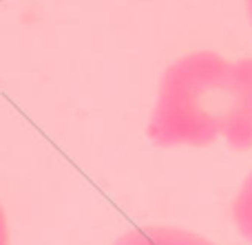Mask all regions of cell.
Listing matches in <instances>:
<instances>
[{"label":"cell","instance_id":"cell-1","mask_svg":"<svg viewBox=\"0 0 252 245\" xmlns=\"http://www.w3.org/2000/svg\"><path fill=\"white\" fill-rule=\"evenodd\" d=\"M146 137L159 148H204L223 139L252 148V57L192 51L164 69Z\"/></svg>","mask_w":252,"mask_h":245},{"label":"cell","instance_id":"cell-2","mask_svg":"<svg viewBox=\"0 0 252 245\" xmlns=\"http://www.w3.org/2000/svg\"><path fill=\"white\" fill-rule=\"evenodd\" d=\"M113 245H217L197 232L173 225H144L124 232Z\"/></svg>","mask_w":252,"mask_h":245},{"label":"cell","instance_id":"cell-3","mask_svg":"<svg viewBox=\"0 0 252 245\" xmlns=\"http://www.w3.org/2000/svg\"><path fill=\"white\" fill-rule=\"evenodd\" d=\"M232 223H235L237 232L248 243H252V170L241 181L239 190L235 194V201H232Z\"/></svg>","mask_w":252,"mask_h":245},{"label":"cell","instance_id":"cell-4","mask_svg":"<svg viewBox=\"0 0 252 245\" xmlns=\"http://www.w3.org/2000/svg\"><path fill=\"white\" fill-rule=\"evenodd\" d=\"M0 245H9V228H7V217H4L2 203H0Z\"/></svg>","mask_w":252,"mask_h":245},{"label":"cell","instance_id":"cell-5","mask_svg":"<svg viewBox=\"0 0 252 245\" xmlns=\"http://www.w3.org/2000/svg\"><path fill=\"white\" fill-rule=\"evenodd\" d=\"M246 11H248V18H250V25H252V0L246 4Z\"/></svg>","mask_w":252,"mask_h":245}]
</instances>
